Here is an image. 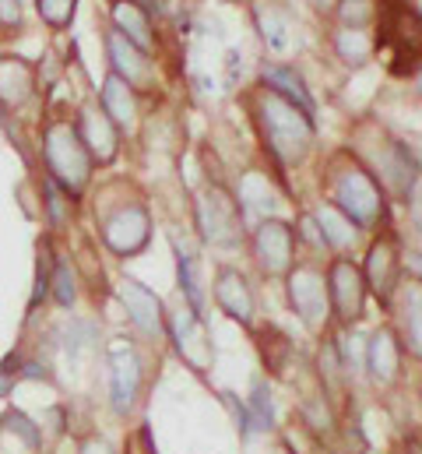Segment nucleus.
I'll return each instance as SVG.
<instances>
[{
  "instance_id": "f257e3e1",
  "label": "nucleus",
  "mask_w": 422,
  "mask_h": 454,
  "mask_svg": "<svg viewBox=\"0 0 422 454\" xmlns=\"http://www.w3.org/2000/svg\"><path fill=\"white\" fill-rule=\"evenodd\" d=\"M239 106L250 120L254 134H257V145H261L264 159L282 176L300 173L314 162L316 148H320L314 110L300 106L296 99L282 96L278 89L264 85L261 78L239 92Z\"/></svg>"
},
{
  "instance_id": "f03ea898",
  "label": "nucleus",
  "mask_w": 422,
  "mask_h": 454,
  "mask_svg": "<svg viewBox=\"0 0 422 454\" xmlns=\"http://www.w3.org/2000/svg\"><path fill=\"white\" fill-rule=\"evenodd\" d=\"M316 184H320V198L331 201L338 212H345L366 236L395 226L391 198L348 145H334L331 152H324L316 166Z\"/></svg>"
},
{
  "instance_id": "7ed1b4c3",
  "label": "nucleus",
  "mask_w": 422,
  "mask_h": 454,
  "mask_svg": "<svg viewBox=\"0 0 422 454\" xmlns=\"http://www.w3.org/2000/svg\"><path fill=\"white\" fill-rule=\"evenodd\" d=\"M92 223L103 250L116 261H134L152 247L155 215L145 187L130 176H109L92 184Z\"/></svg>"
},
{
  "instance_id": "20e7f679",
  "label": "nucleus",
  "mask_w": 422,
  "mask_h": 454,
  "mask_svg": "<svg viewBox=\"0 0 422 454\" xmlns=\"http://www.w3.org/2000/svg\"><path fill=\"white\" fill-rule=\"evenodd\" d=\"M359 162L377 176V184L384 187V194L391 198V205H412L416 201V187L422 180V166L412 152V145L405 137H398L387 123H380L377 116H359L348 127V141H345Z\"/></svg>"
},
{
  "instance_id": "39448f33",
  "label": "nucleus",
  "mask_w": 422,
  "mask_h": 454,
  "mask_svg": "<svg viewBox=\"0 0 422 454\" xmlns=\"http://www.w3.org/2000/svg\"><path fill=\"white\" fill-rule=\"evenodd\" d=\"M35 155H39V169L43 176H50L71 201H85V194L96 184V162L85 152L74 116L71 110H50L39 123V141H35Z\"/></svg>"
},
{
  "instance_id": "423d86ee",
  "label": "nucleus",
  "mask_w": 422,
  "mask_h": 454,
  "mask_svg": "<svg viewBox=\"0 0 422 454\" xmlns=\"http://www.w3.org/2000/svg\"><path fill=\"white\" fill-rule=\"evenodd\" d=\"M191 223L198 239L208 247V250H222V254H232V250H243L246 247V212L232 191V184L215 169L205 173L201 187L191 194Z\"/></svg>"
},
{
  "instance_id": "0eeeda50",
  "label": "nucleus",
  "mask_w": 422,
  "mask_h": 454,
  "mask_svg": "<svg viewBox=\"0 0 422 454\" xmlns=\"http://www.w3.org/2000/svg\"><path fill=\"white\" fill-rule=\"evenodd\" d=\"M373 43L377 57H387L391 78H412L422 67V11L412 0H380Z\"/></svg>"
},
{
  "instance_id": "6e6552de",
  "label": "nucleus",
  "mask_w": 422,
  "mask_h": 454,
  "mask_svg": "<svg viewBox=\"0 0 422 454\" xmlns=\"http://www.w3.org/2000/svg\"><path fill=\"white\" fill-rule=\"evenodd\" d=\"M243 250H246V261H250V268L261 282H282L293 271V264L303 257L296 223L285 219V215L254 219Z\"/></svg>"
},
{
  "instance_id": "1a4fd4ad",
  "label": "nucleus",
  "mask_w": 422,
  "mask_h": 454,
  "mask_svg": "<svg viewBox=\"0 0 422 454\" xmlns=\"http://www.w3.org/2000/svg\"><path fill=\"white\" fill-rule=\"evenodd\" d=\"M285 289V303L296 314V321L303 325V332L310 339H324L327 332H334L331 325V300H327V275H324V257L320 254H303L293 271L282 278Z\"/></svg>"
},
{
  "instance_id": "9d476101",
  "label": "nucleus",
  "mask_w": 422,
  "mask_h": 454,
  "mask_svg": "<svg viewBox=\"0 0 422 454\" xmlns=\"http://www.w3.org/2000/svg\"><path fill=\"white\" fill-rule=\"evenodd\" d=\"M106 377H109V409L116 419H130L148 391V363L137 339H113L106 345Z\"/></svg>"
},
{
  "instance_id": "9b49d317",
  "label": "nucleus",
  "mask_w": 422,
  "mask_h": 454,
  "mask_svg": "<svg viewBox=\"0 0 422 454\" xmlns=\"http://www.w3.org/2000/svg\"><path fill=\"white\" fill-rule=\"evenodd\" d=\"M324 275H327V300H331V325L334 332H352L366 317V278L359 268L356 254H327L324 257Z\"/></svg>"
},
{
  "instance_id": "f8f14e48",
  "label": "nucleus",
  "mask_w": 422,
  "mask_h": 454,
  "mask_svg": "<svg viewBox=\"0 0 422 454\" xmlns=\"http://www.w3.org/2000/svg\"><path fill=\"white\" fill-rule=\"evenodd\" d=\"M359 268H363L370 300L387 314V310H391V300H395V293H398V282H402V275H405V247H402L398 229L391 226V229L373 232V236H366Z\"/></svg>"
},
{
  "instance_id": "ddd939ff",
  "label": "nucleus",
  "mask_w": 422,
  "mask_h": 454,
  "mask_svg": "<svg viewBox=\"0 0 422 454\" xmlns=\"http://www.w3.org/2000/svg\"><path fill=\"white\" fill-rule=\"evenodd\" d=\"M103 57H106V71L116 74V78H123L145 99H155L162 92V64H159V57L137 50L130 39H123L109 25H103Z\"/></svg>"
},
{
  "instance_id": "4468645a",
  "label": "nucleus",
  "mask_w": 422,
  "mask_h": 454,
  "mask_svg": "<svg viewBox=\"0 0 422 454\" xmlns=\"http://www.w3.org/2000/svg\"><path fill=\"white\" fill-rule=\"evenodd\" d=\"M211 303L215 310L239 325L246 335L257 328L261 321V303H257V289L250 282V275L239 268V264H229V261H218L215 271H211Z\"/></svg>"
},
{
  "instance_id": "2eb2a0df",
  "label": "nucleus",
  "mask_w": 422,
  "mask_h": 454,
  "mask_svg": "<svg viewBox=\"0 0 422 454\" xmlns=\"http://www.w3.org/2000/svg\"><path fill=\"white\" fill-rule=\"evenodd\" d=\"M166 341L173 345L176 359L194 377H211V370H215V341H211L208 321L198 317L187 303H180L176 310L166 307Z\"/></svg>"
},
{
  "instance_id": "dca6fc26",
  "label": "nucleus",
  "mask_w": 422,
  "mask_h": 454,
  "mask_svg": "<svg viewBox=\"0 0 422 454\" xmlns=\"http://www.w3.org/2000/svg\"><path fill=\"white\" fill-rule=\"evenodd\" d=\"M405 345L398 339L395 325L384 317L363 341V373L373 384V391H398L405 384Z\"/></svg>"
},
{
  "instance_id": "f3484780",
  "label": "nucleus",
  "mask_w": 422,
  "mask_h": 454,
  "mask_svg": "<svg viewBox=\"0 0 422 454\" xmlns=\"http://www.w3.org/2000/svg\"><path fill=\"white\" fill-rule=\"evenodd\" d=\"M116 300H120V307L127 314V325H130L134 339L148 341V345L166 341V303H162V296L155 289H148L134 275H120Z\"/></svg>"
},
{
  "instance_id": "a211bd4d",
  "label": "nucleus",
  "mask_w": 422,
  "mask_h": 454,
  "mask_svg": "<svg viewBox=\"0 0 422 454\" xmlns=\"http://www.w3.org/2000/svg\"><path fill=\"white\" fill-rule=\"evenodd\" d=\"M74 127H78V137H82V145H85V152L92 155V162H96V169H113L116 162H120V155H123V134L116 130V123L106 116V110L99 106V99L96 96H85L74 110Z\"/></svg>"
},
{
  "instance_id": "6ab92c4d",
  "label": "nucleus",
  "mask_w": 422,
  "mask_h": 454,
  "mask_svg": "<svg viewBox=\"0 0 422 454\" xmlns=\"http://www.w3.org/2000/svg\"><path fill=\"white\" fill-rule=\"evenodd\" d=\"M232 191H236L243 212L254 215V219L278 215V205H296L289 180H285L275 166H246V169L236 176Z\"/></svg>"
},
{
  "instance_id": "aec40b11",
  "label": "nucleus",
  "mask_w": 422,
  "mask_h": 454,
  "mask_svg": "<svg viewBox=\"0 0 422 454\" xmlns=\"http://www.w3.org/2000/svg\"><path fill=\"white\" fill-rule=\"evenodd\" d=\"M250 21L275 60H293L300 50V21L289 0H250Z\"/></svg>"
},
{
  "instance_id": "412c9836",
  "label": "nucleus",
  "mask_w": 422,
  "mask_h": 454,
  "mask_svg": "<svg viewBox=\"0 0 422 454\" xmlns=\"http://www.w3.org/2000/svg\"><path fill=\"white\" fill-rule=\"evenodd\" d=\"M387 321L395 325L398 339L405 345V356L422 366V278L409 268H405V275L398 282V293L391 300Z\"/></svg>"
},
{
  "instance_id": "4be33fe9",
  "label": "nucleus",
  "mask_w": 422,
  "mask_h": 454,
  "mask_svg": "<svg viewBox=\"0 0 422 454\" xmlns=\"http://www.w3.org/2000/svg\"><path fill=\"white\" fill-rule=\"evenodd\" d=\"M96 99L106 110V116L116 123V130L123 134V141L141 134V127H145V96L137 89H130L123 78L106 71L103 89H96Z\"/></svg>"
},
{
  "instance_id": "5701e85b",
  "label": "nucleus",
  "mask_w": 422,
  "mask_h": 454,
  "mask_svg": "<svg viewBox=\"0 0 422 454\" xmlns=\"http://www.w3.org/2000/svg\"><path fill=\"white\" fill-rule=\"evenodd\" d=\"M106 25L116 28L123 39H130L137 50L159 57L162 35H159L155 14L148 7H141L137 0H106Z\"/></svg>"
},
{
  "instance_id": "b1692460",
  "label": "nucleus",
  "mask_w": 422,
  "mask_h": 454,
  "mask_svg": "<svg viewBox=\"0 0 422 454\" xmlns=\"http://www.w3.org/2000/svg\"><path fill=\"white\" fill-rule=\"evenodd\" d=\"M307 215L314 223L324 254H356L366 243V232L356 226L345 212H338L331 201H324V198H316L314 205L307 208Z\"/></svg>"
},
{
  "instance_id": "393cba45",
  "label": "nucleus",
  "mask_w": 422,
  "mask_h": 454,
  "mask_svg": "<svg viewBox=\"0 0 422 454\" xmlns=\"http://www.w3.org/2000/svg\"><path fill=\"white\" fill-rule=\"evenodd\" d=\"M35 96V64L21 53H0V114H21Z\"/></svg>"
},
{
  "instance_id": "a878e982",
  "label": "nucleus",
  "mask_w": 422,
  "mask_h": 454,
  "mask_svg": "<svg viewBox=\"0 0 422 454\" xmlns=\"http://www.w3.org/2000/svg\"><path fill=\"white\" fill-rule=\"evenodd\" d=\"M327 50H331V57L345 71H363V67H370L377 60L373 28H341V25H331L327 28Z\"/></svg>"
},
{
  "instance_id": "bb28decb",
  "label": "nucleus",
  "mask_w": 422,
  "mask_h": 454,
  "mask_svg": "<svg viewBox=\"0 0 422 454\" xmlns=\"http://www.w3.org/2000/svg\"><path fill=\"white\" fill-rule=\"evenodd\" d=\"M250 339H254L257 352H261V366H264V373L282 377L285 370H293L296 341L289 339L278 325H271V321H257V328L250 332Z\"/></svg>"
},
{
  "instance_id": "cd10ccee",
  "label": "nucleus",
  "mask_w": 422,
  "mask_h": 454,
  "mask_svg": "<svg viewBox=\"0 0 422 454\" xmlns=\"http://www.w3.org/2000/svg\"><path fill=\"white\" fill-rule=\"evenodd\" d=\"M99 341H103V328L92 317H67L57 328V345L71 363L85 356H99Z\"/></svg>"
},
{
  "instance_id": "c85d7f7f",
  "label": "nucleus",
  "mask_w": 422,
  "mask_h": 454,
  "mask_svg": "<svg viewBox=\"0 0 422 454\" xmlns=\"http://www.w3.org/2000/svg\"><path fill=\"white\" fill-rule=\"evenodd\" d=\"M35 191H39V215H43V223L50 229V236H60V232H67V229L74 226L78 201H71L50 176H39Z\"/></svg>"
},
{
  "instance_id": "c756f323",
  "label": "nucleus",
  "mask_w": 422,
  "mask_h": 454,
  "mask_svg": "<svg viewBox=\"0 0 422 454\" xmlns=\"http://www.w3.org/2000/svg\"><path fill=\"white\" fill-rule=\"evenodd\" d=\"M82 268L78 257L57 250L53 254V271H50V303H57L60 310H74V303L82 300Z\"/></svg>"
},
{
  "instance_id": "7c9ffc66",
  "label": "nucleus",
  "mask_w": 422,
  "mask_h": 454,
  "mask_svg": "<svg viewBox=\"0 0 422 454\" xmlns=\"http://www.w3.org/2000/svg\"><path fill=\"white\" fill-rule=\"evenodd\" d=\"M261 82H264V85H271V89H278L282 96L296 99L300 106H307V110H314L316 114L314 92H310L307 78L296 71V64H293V60H268V64L261 67Z\"/></svg>"
},
{
  "instance_id": "2f4dec72",
  "label": "nucleus",
  "mask_w": 422,
  "mask_h": 454,
  "mask_svg": "<svg viewBox=\"0 0 422 454\" xmlns=\"http://www.w3.org/2000/svg\"><path fill=\"white\" fill-rule=\"evenodd\" d=\"M173 257H176V286H180L184 303H187L198 317L208 321V314H205V293H201V282H198V261H194V254H191L176 236H173Z\"/></svg>"
},
{
  "instance_id": "473e14b6",
  "label": "nucleus",
  "mask_w": 422,
  "mask_h": 454,
  "mask_svg": "<svg viewBox=\"0 0 422 454\" xmlns=\"http://www.w3.org/2000/svg\"><path fill=\"white\" fill-rule=\"evenodd\" d=\"M377 7H380V0H334L331 25H341V28H373Z\"/></svg>"
},
{
  "instance_id": "72a5a7b5",
  "label": "nucleus",
  "mask_w": 422,
  "mask_h": 454,
  "mask_svg": "<svg viewBox=\"0 0 422 454\" xmlns=\"http://www.w3.org/2000/svg\"><path fill=\"white\" fill-rule=\"evenodd\" d=\"M0 427L11 434V437H18L28 451H43V441H46V434H43V427L28 416V412H21V409H7L4 416H0Z\"/></svg>"
},
{
  "instance_id": "f704fd0d",
  "label": "nucleus",
  "mask_w": 422,
  "mask_h": 454,
  "mask_svg": "<svg viewBox=\"0 0 422 454\" xmlns=\"http://www.w3.org/2000/svg\"><path fill=\"white\" fill-rule=\"evenodd\" d=\"M78 4L82 0H35V14H39V21L50 28V32H67L71 25H74V18H78Z\"/></svg>"
},
{
  "instance_id": "c9c22d12",
  "label": "nucleus",
  "mask_w": 422,
  "mask_h": 454,
  "mask_svg": "<svg viewBox=\"0 0 422 454\" xmlns=\"http://www.w3.org/2000/svg\"><path fill=\"white\" fill-rule=\"evenodd\" d=\"M246 416L254 419V427H257V430H275V405H271L268 377H254L250 402H246Z\"/></svg>"
},
{
  "instance_id": "e433bc0d",
  "label": "nucleus",
  "mask_w": 422,
  "mask_h": 454,
  "mask_svg": "<svg viewBox=\"0 0 422 454\" xmlns=\"http://www.w3.org/2000/svg\"><path fill=\"white\" fill-rule=\"evenodd\" d=\"M25 28V4L21 0H0V32H21Z\"/></svg>"
},
{
  "instance_id": "4c0bfd02",
  "label": "nucleus",
  "mask_w": 422,
  "mask_h": 454,
  "mask_svg": "<svg viewBox=\"0 0 422 454\" xmlns=\"http://www.w3.org/2000/svg\"><path fill=\"white\" fill-rule=\"evenodd\" d=\"M123 454H159L155 451V441H152L148 423H137V427L127 434V441H123Z\"/></svg>"
},
{
  "instance_id": "58836bf2",
  "label": "nucleus",
  "mask_w": 422,
  "mask_h": 454,
  "mask_svg": "<svg viewBox=\"0 0 422 454\" xmlns=\"http://www.w3.org/2000/svg\"><path fill=\"white\" fill-rule=\"evenodd\" d=\"M78 454H120L106 437H99V434H89L82 444H78Z\"/></svg>"
},
{
  "instance_id": "ea45409f",
  "label": "nucleus",
  "mask_w": 422,
  "mask_h": 454,
  "mask_svg": "<svg viewBox=\"0 0 422 454\" xmlns=\"http://www.w3.org/2000/svg\"><path fill=\"white\" fill-rule=\"evenodd\" d=\"M402 454H422V427H405L402 430Z\"/></svg>"
},
{
  "instance_id": "a19ab883",
  "label": "nucleus",
  "mask_w": 422,
  "mask_h": 454,
  "mask_svg": "<svg viewBox=\"0 0 422 454\" xmlns=\"http://www.w3.org/2000/svg\"><path fill=\"white\" fill-rule=\"evenodd\" d=\"M14 384H18V377H14V373H7V370H0V402L14 391Z\"/></svg>"
},
{
  "instance_id": "79ce46f5",
  "label": "nucleus",
  "mask_w": 422,
  "mask_h": 454,
  "mask_svg": "<svg viewBox=\"0 0 422 454\" xmlns=\"http://www.w3.org/2000/svg\"><path fill=\"white\" fill-rule=\"evenodd\" d=\"M412 85H416V96L422 99V67L416 71V74H412Z\"/></svg>"
},
{
  "instance_id": "37998d69",
  "label": "nucleus",
  "mask_w": 422,
  "mask_h": 454,
  "mask_svg": "<svg viewBox=\"0 0 422 454\" xmlns=\"http://www.w3.org/2000/svg\"><path fill=\"white\" fill-rule=\"evenodd\" d=\"M416 402H419V409H422V370H419V377H416Z\"/></svg>"
},
{
  "instance_id": "c03bdc74",
  "label": "nucleus",
  "mask_w": 422,
  "mask_h": 454,
  "mask_svg": "<svg viewBox=\"0 0 422 454\" xmlns=\"http://www.w3.org/2000/svg\"><path fill=\"white\" fill-rule=\"evenodd\" d=\"M327 454H356V451H348V448H331Z\"/></svg>"
},
{
  "instance_id": "a18cd8bd",
  "label": "nucleus",
  "mask_w": 422,
  "mask_h": 454,
  "mask_svg": "<svg viewBox=\"0 0 422 454\" xmlns=\"http://www.w3.org/2000/svg\"><path fill=\"white\" fill-rule=\"evenodd\" d=\"M416 232H419V243H422V219L416 223ZM419 254H422V250H419Z\"/></svg>"
}]
</instances>
